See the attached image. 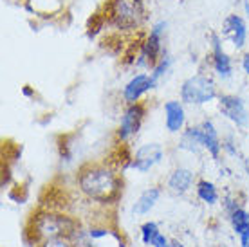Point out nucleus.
<instances>
[{
	"label": "nucleus",
	"instance_id": "1",
	"mask_svg": "<svg viewBox=\"0 0 249 247\" xmlns=\"http://www.w3.org/2000/svg\"><path fill=\"white\" fill-rule=\"evenodd\" d=\"M76 180L80 192L98 204H112L123 192V180L118 170L107 162H89L81 166Z\"/></svg>",
	"mask_w": 249,
	"mask_h": 247
},
{
	"label": "nucleus",
	"instance_id": "25",
	"mask_svg": "<svg viewBox=\"0 0 249 247\" xmlns=\"http://www.w3.org/2000/svg\"><path fill=\"white\" fill-rule=\"evenodd\" d=\"M170 247H184V246H182L181 242H177V240H172V242H170Z\"/></svg>",
	"mask_w": 249,
	"mask_h": 247
},
{
	"label": "nucleus",
	"instance_id": "22",
	"mask_svg": "<svg viewBox=\"0 0 249 247\" xmlns=\"http://www.w3.org/2000/svg\"><path fill=\"white\" fill-rule=\"evenodd\" d=\"M152 247H170V242H168L166 236L162 235V233H159V235L156 236L154 244H152Z\"/></svg>",
	"mask_w": 249,
	"mask_h": 247
},
{
	"label": "nucleus",
	"instance_id": "13",
	"mask_svg": "<svg viewBox=\"0 0 249 247\" xmlns=\"http://www.w3.org/2000/svg\"><path fill=\"white\" fill-rule=\"evenodd\" d=\"M200 126V136H202V148L212 155L213 159H218L220 157V152L224 148V142L220 141V136H218V130L215 126L212 119H204Z\"/></svg>",
	"mask_w": 249,
	"mask_h": 247
},
{
	"label": "nucleus",
	"instance_id": "19",
	"mask_svg": "<svg viewBox=\"0 0 249 247\" xmlns=\"http://www.w3.org/2000/svg\"><path fill=\"white\" fill-rule=\"evenodd\" d=\"M230 222L233 231L240 236L242 233L249 231V211H246L244 208H237L235 211L230 213Z\"/></svg>",
	"mask_w": 249,
	"mask_h": 247
},
{
	"label": "nucleus",
	"instance_id": "2",
	"mask_svg": "<svg viewBox=\"0 0 249 247\" xmlns=\"http://www.w3.org/2000/svg\"><path fill=\"white\" fill-rule=\"evenodd\" d=\"M101 18L110 31L121 36L139 35L146 29L150 18L146 0H105Z\"/></svg>",
	"mask_w": 249,
	"mask_h": 247
},
{
	"label": "nucleus",
	"instance_id": "4",
	"mask_svg": "<svg viewBox=\"0 0 249 247\" xmlns=\"http://www.w3.org/2000/svg\"><path fill=\"white\" fill-rule=\"evenodd\" d=\"M179 94H181L182 103L192 106L208 105L220 96L215 80L210 74H202V72L190 76L182 81Z\"/></svg>",
	"mask_w": 249,
	"mask_h": 247
},
{
	"label": "nucleus",
	"instance_id": "3",
	"mask_svg": "<svg viewBox=\"0 0 249 247\" xmlns=\"http://www.w3.org/2000/svg\"><path fill=\"white\" fill-rule=\"evenodd\" d=\"M166 27H168V24L164 20L154 22L148 27V31L144 33V36L139 40V43L136 45L134 60H132V63L137 69H152L159 62V58L166 53V49H164Z\"/></svg>",
	"mask_w": 249,
	"mask_h": 247
},
{
	"label": "nucleus",
	"instance_id": "6",
	"mask_svg": "<svg viewBox=\"0 0 249 247\" xmlns=\"http://www.w3.org/2000/svg\"><path fill=\"white\" fill-rule=\"evenodd\" d=\"M35 231L38 236H42L44 240L47 238H56V236H71L74 235V222L69 216L53 215V213H45V215L38 216L35 220Z\"/></svg>",
	"mask_w": 249,
	"mask_h": 247
},
{
	"label": "nucleus",
	"instance_id": "7",
	"mask_svg": "<svg viewBox=\"0 0 249 247\" xmlns=\"http://www.w3.org/2000/svg\"><path fill=\"white\" fill-rule=\"evenodd\" d=\"M217 105L218 112L237 128H246L249 124V110L244 98L237 94H220L217 98Z\"/></svg>",
	"mask_w": 249,
	"mask_h": 247
},
{
	"label": "nucleus",
	"instance_id": "9",
	"mask_svg": "<svg viewBox=\"0 0 249 247\" xmlns=\"http://www.w3.org/2000/svg\"><path fill=\"white\" fill-rule=\"evenodd\" d=\"M164 159V150L159 142L141 144L130 157V168L139 173H146Z\"/></svg>",
	"mask_w": 249,
	"mask_h": 247
},
{
	"label": "nucleus",
	"instance_id": "20",
	"mask_svg": "<svg viewBox=\"0 0 249 247\" xmlns=\"http://www.w3.org/2000/svg\"><path fill=\"white\" fill-rule=\"evenodd\" d=\"M159 233H161V231H159V226H157L156 222H152V220H150V222H144L143 226H141V240H143V244H146V246H152Z\"/></svg>",
	"mask_w": 249,
	"mask_h": 247
},
{
	"label": "nucleus",
	"instance_id": "5",
	"mask_svg": "<svg viewBox=\"0 0 249 247\" xmlns=\"http://www.w3.org/2000/svg\"><path fill=\"white\" fill-rule=\"evenodd\" d=\"M144 116H146V106L141 101L124 106L121 119H119L118 130H116V139H118V142L124 144V142L130 141L132 137H136L139 134L141 126H143Z\"/></svg>",
	"mask_w": 249,
	"mask_h": 247
},
{
	"label": "nucleus",
	"instance_id": "21",
	"mask_svg": "<svg viewBox=\"0 0 249 247\" xmlns=\"http://www.w3.org/2000/svg\"><path fill=\"white\" fill-rule=\"evenodd\" d=\"M40 247H72V244L67 240V236H56V238H47Z\"/></svg>",
	"mask_w": 249,
	"mask_h": 247
},
{
	"label": "nucleus",
	"instance_id": "16",
	"mask_svg": "<svg viewBox=\"0 0 249 247\" xmlns=\"http://www.w3.org/2000/svg\"><path fill=\"white\" fill-rule=\"evenodd\" d=\"M179 148L190 154H199L202 148V136H200V126H186L184 132L181 134V141H179Z\"/></svg>",
	"mask_w": 249,
	"mask_h": 247
},
{
	"label": "nucleus",
	"instance_id": "26",
	"mask_svg": "<svg viewBox=\"0 0 249 247\" xmlns=\"http://www.w3.org/2000/svg\"><path fill=\"white\" fill-rule=\"evenodd\" d=\"M24 94H25V96H31V90H29V88H27V87H25V88H24Z\"/></svg>",
	"mask_w": 249,
	"mask_h": 247
},
{
	"label": "nucleus",
	"instance_id": "10",
	"mask_svg": "<svg viewBox=\"0 0 249 247\" xmlns=\"http://www.w3.org/2000/svg\"><path fill=\"white\" fill-rule=\"evenodd\" d=\"M157 87V83L154 81L150 72H137L124 83L123 90H121V98L126 105L132 103H139L141 99Z\"/></svg>",
	"mask_w": 249,
	"mask_h": 247
},
{
	"label": "nucleus",
	"instance_id": "11",
	"mask_svg": "<svg viewBox=\"0 0 249 247\" xmlns=\"http://www.w3.org/2000/svg\"><path fill=\"white\" fill-rule=\"evenodd\" d=\"M222 35L231 42V45L237 51H242L248 43L249 38V29L248 22L242 15L238 13H230L222 22Z\"/></svg>",
	"mask_w": 249,
	"mask_h": 247
},
{
	"label": "nucleus",
	"instance_id": "18",
	"mask_svg": "<svg viewBox=\"0 0 249 247\" xmlns=\"http://www.w3.org/2000/svg\"><path fill=\"white\" fill-rule=\"evenodd\" d=\"M172 65H174V58H172L168 53H164V54L159 58V62L150 69V74H152V78H154V81H156L157 85H159V81L164 80V78L170 74Z\"/></svg>",
	"mask_w": 249,
	"mask_h": 247
},
{
	"label": "nucleus",
	"instance_id": "14",
	"mask_svg": "<svg viewBox=\"0 0 249 247\" xmlns=\"http://www.w3.org/2000/svg\"><path fill=\"white\" fill-rule=\"evenodd\" d=\"M193 182H195V173L190 168L179 166L172 170V173L168 175V180H166V188L174 195H184L192 190Z\"/></svg>",
	"mask_w": 249,
	"mask_h": 247
},
{
	"label": "nucleus",
	"instance_id": "12",
	"mask_svg": "<svg viewBox=\"0 0 249 247\" xmlns=\"http://www.w3.org/2000/svg\"><path fill=\"white\" fill-rule=\"evenodd\" d=\"M164 126L170 134H182L186 128V108L179 99H168L164 103Z\"/></svg>",
	"mask_w": 249,
	"mask_h": 247
},
{
	"label": "nucleus",
	"instance_id": "24",
	"mask_svg": "<svg viewBox=\"0 0 249 247\" xmlns=\"http://www.w3.org/2000/svg\"><path fill=\"white\" fill-rule=\"evenodd\" d=\"M240 247H249V231L240 235Z\"/></svg>",
	"mask_w": 249,
	"mask_h": 247
},
{
	"label": "nucleus",
	"instance_id": "15",
	"mask_svg": "<svg viewBox=\"0 0 249 247\" xmlns=\"http://www.w3.org/2000/svg\"><path fill=\"white\" fill-rule=\"evenodd\" d=\"M161 193L162 192L159 186H150V188H146V190L139 195V198H137L134 208H132L134 215H146V213H150V211L156 208L157 202H159Z\"/></svg>",
	"mask_w": 249,
	"mask_h": 247
},
{
	"label": "nucleus",
	"instance_id": "17",
	"mask_svg": "<svg viewBox=\"0 0 249 247\" xmlns=\"http://www.w3.org/2000/svg\"><path fill=\"white\" fill-rule=\"evenodd\" d=\"M195 192H197V197L204 202V204H217L218 202V190L215 182L208 179H200L197 180V184H195Z\"/></svg>",
	"mask_w": 249,
	"mask_h": 247
},
{
	"label": "nucleus",
	"instance_id": "23",
	"mask_svg": "<svg viewBox=\"0 0 249 247\" xmlns=\"http://www.w3.org/2000/svg\"><path fill=\"white\" fill-rule=\"evenodd\" d=\"M240 67H242L244 74L249 76V53H244V56L240 58Z\"/></svg>",
	"mask_w": 249,
	"mask_h": 247
},
{
	"label": "nucleus",
	"instance_id": "8",
	"mask_svg": "<svg viewBox=\"0 0 249 247\" xmlns=\"http://www.w3.org/2000/svg\"><path fill=\"white\" fill-rule=\"evenodd\" d=\"M210 45H212V53H210V62H212V71L215 72L217 78L222 81L231 80L233 72H235V65L231 56L226 53L222 38L218 36L217 33H212L210 36Z\"/></svg>",
	"mask_w": 249,
	"mask_h": 247
}]
</instances>
